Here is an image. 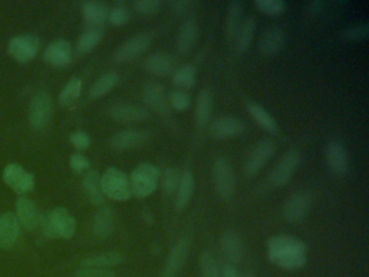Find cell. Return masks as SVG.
I'll list each match as a JSON object with an SVG mask.
<instances>
[{"label":"cell","instance_id":"6da1fadb","mask_svg":"<svg viewBox=\"0 0 369 277\" xmlns=\"http://www.w3.org/2000/svg\"><path fill=\"white\" fill-rule=\"evenodd\" d=\"M267 255L269 262L283 270H299L308 259L305 242L290 235H275L267 242Z\"/></svg>","mask_w":369,"mask_h":277},{"label":"cell","instance_id":"7a4b0ae2","mask_svg":"<svg viewBox=\"0 0 369 277\" xmlns=\"http://www.w3.org/2000/svg\"><path fill=\"white\" fill-rule=\"evenodd\" d=\"M43 227L46 238L55 240L64 238L70 240L76 232L75 218L73 217L68 210L63 207L55 208L46 213L39 221Z\"/></svg>","mask_w":369,"mask_h":277},{"label":"cell","instance_id":"3957f363","mask_svg":"<svg viewBox=\"0 0 369 277\" xmlns=\"http://www.w3.org/2000/svg\"><path fill=\"white\" fill-rule=\"evenodd\" d=\"M160 178V169L156 166L141 162L130 175L131 194L137 198H149L158 189Z\"/></svg>","mask_w":369,"mask_h":277},{"label":"cell","instance_id":"277c9868","mask_svg":"<svg viewBox=\"0 0 369 277\" xmlns=\"http://www.w3.org/2000/svg\"><path fill=\"white\" fill-rule=\"evenodd\" d=\"M101 187L106 198L126 202L133 196L128 175L118 168L110 167L101 177Z\"/></svg>","mask_w":369,"mask_h":277},{"label":"cell","instance_id":"5b68a950","mask_svg":"<svg viewBox=\"0 0 369 277\" xmlns=\"http://www.w3.org/2000/svg\"><path fill=\"white\" fill-rule=\"evenodd\" d=\"M212 179L215 184L216 192L220 200L229 202L234 196L235 180L234 170L229 160L225 157L216 158L212 164Z\"/></svg>","mask_w":369,"mask_h":277},{"label":"cell","instance_id":"8992f818","mask_svg":"<svg viewBox=\"0 0 369 277\" xmlns=\"http://www.w3.org/2000/svg\"><path fill=\"white\" fill-rule=\"evenodd\" d=\"M276 152V143L272 139H262L254 146L245 162V173L252 178L263 169Z\"/></svg>","mask_w":369,"mask_h":277},{"label":"cell","instance_id":"52a82bcc","mask_svg":"<svg viewBox=\"0 0 369 277\" xmlns=\"http://www.w3.org/2000/svg\"><path fill=\"white\" fill-rule=\"evenodd\" d=\"M301 162V153L296 149L287 151L269 175V183L275 187L286 185Z\"/></svg>","mask_w":369,"mask_h":277},{"label":"cell","instance_id":"ba28073f","mask_svg":"<svg viewBox=\"0 0 369 277\" xmlns=\"http://www.w3.org/2000/svg\"><path fill=\"white\" fill-rule=\"evenodd\" d=\"M53 117V100L49 93L40 91L32 97L30 106V123L34 129H44Z\"/></svg>","mask_w":369,"mask_h":277},{"label":"cell","instance_id":"9c48e42d","mask_svg":"<svg viewBox=\"0 0 369 277\" xmlns=\"http://www.w3.org/2000/svg\"><path fill=\"white\" fill-rule=\"evenodd\" d=\"M40 49L37 36L19 35L9 41L8 51L19 63H28L35 58Z\"/></svg>","mask_w":369,"mask_h":277},{"label":"cell","instance_id":"30bf717a","mask_svg":"<svg viewBox=\"0 0 369 277\" xmlns=\"http://www.w3.org/2000/svg\"><path fill=\"white\" fill-rule=\"evenodd\" d=\"M311 208V196L309 193L301 191L294 193L283 206V218L292 225L301 222L307 217Z\"/></svg>","mask_w":369,"mask_h":277},{"label":"cell","instance_id":"8fae6325","mask_svg":"<svg viewBox=\"0 0 369 277\" xmlns=\"http://www.w3.org/2000/svg\"><path fill=\"white\" fill-rule=\"evenodd\" d=\"M3 180L18 194L30 192L35 185V179L32 173H28L18 164H9L3 173Z\"/></svg>","mask_w":369,"mask_h":277},{"label":"cell","instance_id":"7c38bea8","mask_svg":"<svg viewBox=\"0 0 369 277\" xmlns=\"http://www.w3.org/2000/svg\"><path fill=\"white\" fill-rule=\"evenodd\" d=\"M151 43H152V36L149 34L135 36L118 48L114 53L113 60L117 64H124V63L135 60L149 49Z\"/></svg>","mask_w":369,"mask_h":277},{"label":"cell","instance_id":"4fadbf2b","mask_svg":"<svg viewBox=\"0 0 369 277\" xmlns=\"http://www.w3.org/2000/svg\"><path fill=\"white\" fill-rule=\"evenodd\" d=\"M190 248L191 242L189 238H181L176 242L166 259L165 265L162 267V277H176L181 272L190 254Z\"/></svg>","mask_w":369,"mask_h":277},{"label":"cell","instance_id":"5bb4252c","mask_svg":"<svg viewBox=\"0 0 369 277\" xmlns=\"http://www.w3.org/2000/svg\"><path fill=\"white\" fill-rule=\"evenodd\" d=\"M168 95L169 93L164 85L156 82L146 84L143 89V99L145 103L160 116H167L169 114L170 105Z\"/></svg>","mask_w":369,"mask_h":277},{"label":"cell","instance_id":"9a60e30c","mask_svg":"<svg viewBox=\"0 0 369 277\" xmlns=\"http://www.w3.org/2000/svg\"><path fill=\"white\" fill-rule=\"evenodd\" d=\"M326 160L332 173L343 178L349 173V157L346 146L339 141H332L326 146Z\"/></svg>","mask_w":369,"mask_h":277},{"label":"cell","instance_id":"2e32d148","mask_svg":"<svg viewBox=\"0 0 369 277\" xmlns=\"http://www.w3.org/2000/svg\"><path fill=\"white\" fill-rule=\"evenodd\" d=\"M244 131L245 125L242 120L231 116L217 118L209 126L210 135L219 140L237 137L242 135Z\"/></svg>","mask_w":369,"mask_h":277},{"label":"cell","instance_id":"e0dca14e","mask_svg":"<svg viewBox=\"0 0 369 277\" xmlns=\"http://www.w3.org/2000/svg\"><path fill=\"white\" fill-rule=\"evenodd\" d=\"M176 65H177L176 59L169 53L162 51L152 53L144 61V68L146 72L158 77H165L173 74L177 70Z\"/></svg>","mask_w":369,"mask_h":277},{"label":"cell","instance_id":"ac0fdd59","mask_svg":"<svg viewBox=\"0 0 369 277\" xmlns=\"http://www.w3.org/2000/svg\"><path fill=\"white\" fill-rule=\"evenodd\" d=\"M15 217L20 227L28 232L35 230L40 221L37 207L26 196H21L15 202Z\"/></svg>","mask_w":369,"mask_h":277},{"label":"cell","instance_id":"d6986e66","mask_svg":"<svg viewBox=\"0 0 369 277\" xmlns=\"http://www.w3.org/2000/svg\"><path fill=\"white\" fill-rule=\"evenodd\" d=\"M150 139L149 133L138 129L122 130L120 133L113 135L111 145L115 150L125 151L130 149L141 148L146 144Z\"/></svg>","mask_w":369,"mask_h":277},{"label":"cell","instance_id":"ffe728a7","mask_svg":"<svg viewBox=\"0 0 369 277\" xmlns=\"http://www.w3.org/2000/svg\"><path fill=\"white\" fill-rule=\"evenodd\" d=\"M285 45V34L282 28L277 26L267 28L263 32L259 40L260 53L265 58H272L282 51Z\"/></svg>","mask_w":369,"mask_h":277},{"label":"cell","instance_id":"44dd1931","mask_svg":"<svg viewBox=\"0 0 369 277\" xmlns=\"http://www.w3.org/2000/svg\"><path fill=\"white\" fill-rule=\"evenodd\" d=\"M44 60L55 68H64L72 60V47L68 40L57 39L46 48Z\"/></svg>","mask_w":369,"mask_h":277},{"label":"cell","instance_id":"7402d4cb","mask_svg":"<svg viewBox=\"0 0 369 277\" xmlns=\"http://www.w3.org/2000/svg\"><path fill=\"white\" fill-rule=\"evenodd\" d=\"M20 225L15 213H5L0 216V248L9 250L18 242Z\"/></svg>","mask_w":369,"mask_h":277},{"label":"cell","instance_id":"603a6c76","mask_svg":"<svg viewBox=\"0 0 369 277\" xmlns=\"http://www.w3.org/2000/svg\"><path fill=\"white\" fill-rule=\"evenodd\" d=\"M220 248L229 265L240 262L244 257L242 240L234 231H227L223 233L220 240Z\"/></svg>","mask_w":369,"mask_h":277},{"label":"cell","instance_id":"cb8c5ba5","mask_svg":"<svg viewBox=\"0 0 369 277\" xmlns=\"http://www.w3.org/2000/svg\"><path fill=\"white\" fill-rule=\"evenodd\" d=\"M115 225V211L112 207H102L93 218V231L95 238L103 240L112 234Z\"/></svg>","mask_w":369,"mask_h":277},{"label":"cell","instance_id":"d4e9b609","mask_svg":"<svg viewBox=\"0 0 369 277\" xmlns=\"http://www.w3.org/2000/svg\"><path fill=\"white\" fill-rule=\"evenodd\" d=\"M108 114L113 120L120 123H137L149 117L146 110L139 105L133 104L115 105L111 108Z\"/></svg>","mask_w":369,"mask_h":277},{"label":"cell","instance_id":"484cf974","mask_svg":"<svg viewBox=\"0 0 369 277\" xmlns=\"http://www.w3.org/2000/svg\"><path fill=\"white\" fill-rule=\"evenodd\" d=\"M198 28L194 21L189 20L181 26L177 37V50L181 55H189L198 43Z\"/></svg>","mask_w":369,"mask_h":277},{"label":"cell","instance_id":"4316f807","mask_svg":"<svg viewBox=\"0 0 369 277\" xmlns=\"http://www.w3.org/2000/svg\"><path fill=\"white\" fill-rule=\"evenodd\" d=\"M108 5L103 1H85L83 3V15L86 22L93 28H100L108 18Z\"/></svg>","mask_w":369,"mask_h":277},{"label":"cell","instance_id":"83f0119b","mask_svg":"<svg viewBox=\"0 0 369 277\" xmlns=\"http://www.w3.org/2000/svg\"><path fill=\"white\" fill-rule=\"evenodd\" d=\"M212 104H214V99H212L211 93L208 89L200 90L198 95V100H196L194 114L195 126L198 129H204L209 123Z\"/></svg>","mask_w":369,"mask_h":277},{"label":"cell","instance_id":"f1b7e54d","mask_svg":"<svg viewBox=\"0 0 369 277\" xmlns=\"http://www.w3.org/2000/svg\"><path fill=\"white\" fill-rule=\"evenodd\" d=\"M243 12H244V3L238 0L231 1L227 6V15H225V36L227 39L234 41L237 32L242 24Z\"/></svg>","mask_w":369,"mask_h":277},{"label":"cell","instance_id":"f546056e","mask_svg":"<svg viewBox=\"0 0 369 277\" xmlns=\"http://www.w3.org/2000/svg\"><path fill=\"white\" fill-rule=\"evenodd\" d=\"M83 189L86 196L93 205H102L105 195L101 187V177L95 170H90L83 179Z\"/></svg>","mask_w":369,"mask_h":277},{"label":"cell","instance_id":"4dcf8cb0","mask_svg":"<svg viewBox=\"0 0 369 277\" xmlns=\"http://www.w3.org/2000/svg\"><path fill=\"white\" fill-rule=\"evenodd\" d=\"M195 180L192 173L184 170L180 175L179 185L176 192V208L183 210L190 202L194 193Z\"/></svg>","mask_w":369,"mask_h":277},{"label":"cell","instance_id":"1f68e13d","mask_svg":"<svg viewBox=\"0 0 369 277\" xmlns=\"http://www.w3.org/2000/svg\"><path fill=\"white\" fill-rule=\"evenodd\" d=\"M256 26L257 19L255 15H249L243 21L234 39L235 47L238 52L245 53L249 49L255 35Z\"/></svg>","mask_w":369,"mask_h":277},{"label":"cell","instance_id":"d6a6232c","mask_svg":"<svg viewBox=\"0 0 369 277\" xmlns=\"http://www.w3.org/2000/svg\"><path fill=\"white\" fill-rule=\"evenodd\" d=\"M247 111L252 120H255L259 127L265 130L267 133L275 135L277 133V124L274 118L269 115V113L262 105L258 103H249Z\"/></svg>","mask_w":369,"mask_h":277},{"label":"cell","instance_id":"836d02e7","mask_svg":"<svg viewBox=\"0 0 369 277\" xmlns=\"http://www.w3.org/2000/svg\"><path fill=\"white\" fill-rule=\"evenodd\" d=\"M122 262V257L118 252H105V254L86 258L80 262V267L110 269V267H116Z\"/></svg>","mask_w":369,"mask_h":277},{"label":"cell","instance_id":"e575fe53","mask_svg":"<svg viewBox=\"0 0 369 277\" xmlns=\"http://www.w3.org/2000/svg\"><path fill=\"white\" fill-rule=\"evenodd\" d=\"M172 83L176 87L183 90H189L196 83V70L192 64H184L173 72Z\"/></svg>","mask_w":369,"mask_h":277},{"label":"cell","instance_id":"d590c367","mask_svg":"<svg viewBox=\"0 0 369 277\" xmlns=\"http://www.w3.org/2000/svg\"><path fill=\"white\" fill-rule=\"evenodd\" d=\"M120 84V76L115 73H108L101 76L90 89V95L93 99L104 97Z\"/></svg>","mask_w":369,"mask_h":277},{"label":"cell","instance_id":"8d00e7d4","mask_svg":"<svg viewBox=\"0 0 369 277\" xmlns=\"http://www.w3.org/2000/svg\"><path fill=\"white\" fill-rule=\"evenodd\" d=\"M80 93H82V82L77 77H72L61 91L59 102L64 108H70V105L77 101Z\"/></svg>","mask_w":369,"mask_h":277},{"label":"cell","instance_id":"74e56055","mask_svg":"<svg viewBox=\"0 0 369 277\" xmlns=\"http://www.w3.org/2000/svg\"><path fill=\"white\" fill-rule=\"evenodd\" d=\"M103 34H104V32L100 28H91L86 30L82 37L79 38V41H78V51L82 53H88L93 50L101 43Z\"/></svg>","mask_w":369,"mask_h":277},{"label":"cell","instance_id":"f35d334b","mask_svg":"<svg viewBox=\"0 0 369 277\" xmlns=\"http://www.w3.org/2000/svg\"><path fill=\"white\" fill-rule=\"evenodd\" d=\"M200 267L202 277H223V269L209 251H204L200 255Z\"/></svg>","mask_w":369,"mask_h":277},{"label":"cell","instance_id":"ab89813d","mask_svg":"<svg viewBox=\"0 0 369 277\" xmlns=\"http://www.w3.org/2000/svg\"><path fill=\"white\" fill-rule=\"evenodd\" d=\"M180 173L177 168L170 167L165 170L162 178V192L166 196H172L177 192L180 181Z\"/></svg>","mask_w":369,"mask_h":277},{"label":"cell","instance_id":"60d3db41","mask_svg":"<svg viewBox=\"0 0 369 277\" xmlns=\"http://www.w3.org/2000/svg\"><path fill=\"white\" fill-rule=\"evenodd\" d=\"M255 6L258 10L269 17H277L286 10V3L283 0H257Z\"/></svg>","mask_w":369,"mask_h":277},{"label":"cell","instance_id":"b9f144b4","mask_svg":"<svg viewBox=\"0 0 369 277\" xmlns=\"http://www.w3.org/2000/svg\"><path fill=\"white\" fill-rule=\"evenodd\" d=\"M130 19L129 9L125 3H117L108 12V20L114 26H125Z\"/></svg>","mask_w":369,"mask_h":277},{"label":"cell","instance_id":"7bdbcfd3","mask_svg":"<svg viewBox=\"0 0 369 277\" xmlns=\"http://www.w3.org/2000/svg\"><path fill=\"white\" fill-rule=\"evenodd\" d=\"M162 6L160 0H138L133 3V9L138 15L152 17L160 12Z\"/></svg>","mask_w":369,"mask_h":277},{"label":"cell","instance_id":"ee69618b","mask_svg":"<svg viewBox=\"0 0 369 277\" xmlns=\"http://www.w3.org/2000/svg\"><path fill=\"white\" fill-rule=\"evenodd\" d=\"M170 108L177 112H184L191 105V97L189 93L182 90H173L168 95Z\"/></svg>","mask_w":369,"mask_h":277},{"label":"cell","instance_id":"f6af8a7d","mask_svg":"<svg viewBox=\"0 0 369 277\" xmlns=\"http://www.w3.org/2000/svg\"><path fill=\"white\" fill-rule=\"evenodd\" d=\"M369 26L367 23H357L353 26H350L343 32V38L353 41H359L368 37Z\"/></svg>","mask_w":369,"mask_h":277},{"label":"cell","instance_id":"bcb514c9","mask_svg":"<svg viewBox=\"0 0 369 277\" xmlns=\"http://www.w3.org/2000/svg\"><path fill=\"white\" fill-rule=\"evenodd\" d=\"M76 277H118L116 272L111 269H97V267H79L75 271Z\"/></svg>","mask_w":369,"mask_h":277},{"label":"cell","instance_id":"7dc6e473","mask_svg":"<svg viewBox=\"0 0 369 277\" xmlns=\"http://www.w3.org/2000/svg\"><path fill=\"white\" fill-rule=\"evenodd\" d=\"M70 142L78 150H86L91 145V139L84 131H75L70 133Z\"/></svg>","mask_w":369,"mask_h":277},{"label":"cell","instance_id":"c3c4849f","mask_svg":"<svg viewBox=\"0 0 369 277\" xmlns=\"http://www.w3.org/2000/svg\"><path fill=\"white\" fill-rule=\"evenodd\" d=\"M70 166L76 173H84L90 166V162L80 153H74L70 157Z\"/></svg>","mask_w":369,"mask_h":277},{"label":"cell","instance_id":"681fc988","mask_svg":"<svg viewBox=\"0 0 369 277\" xmlns=\"http://www.w3.org/2000/svg\"><path fill=\"white\" fill-rule=\"evenodd\" d=\"M195 3L191 1V0H176L170 3V8L171 10L176 13V15H184L187 11H190L192 9Z\"/></svg>","mask_w":369,"mask_h":277},{"label":"cell","instance_id":"f907efd6","mask_svg":"<svg viewBox=\"0 0 369 277\" xmlns=\"http://www.w3.org/2000/svg\"><path fill=\"white\" fill-rule=\"evenodd\" d=\"M325 5V3L323 1H319V0H315V1H311V3L308 5L307 11L310 15H319L321 11H322L323 6Z\"/></svg>","mask_w":369,"mask_h":277},{"label":"cell","instance_id":"816d5d0a","mask_svg":"<svg viewBox=\"0 0 369 277\" xmlns=\"http://www.w3.org/2000/svg\"><path fill=\"white\" fill-rule=\"evenodd\" d=\"M223 277H243L233 265H225L223 267Z\"/></svg>","mask_w":369,"mask_h":277}]
</instances>
